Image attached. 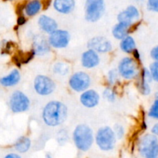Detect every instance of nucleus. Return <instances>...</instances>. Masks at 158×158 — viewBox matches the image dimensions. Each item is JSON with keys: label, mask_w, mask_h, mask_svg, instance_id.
Instances as JSON below:
<instances>
[{"label": "nucleus", "mask_w": 158, "mask_h": 158, "mask_svg": "<svg viewBox=\"0 0 158 158\" xmlns=\"http://www.w3.org/2000/svg\"><path fill=\"white\" fill-rule=\"evenodd\" d=\"M114 131L116 134V137L119 139L122 138L123 134H124V130H123V127L122 126H120V125H116Z\"/></svg>", "instance_id": "obj_29"}, {"label": "nucleus", "mask_w": 158, "mask_h": 158, "mask_svg": "<svg viewBox=\"0 0 158 158\" xmlns=\"http://www.w3.org/2000/svg\"><path fill=\"white\" fill-rule=\"evenodd\" d=\"M76 147L81 151H87L94 143V134L89 127L85 124L78 125L73 134Z\"/></svg>", "instance_id": "obj_2"}, {"label": "nucleus", "mask_w": 158, "mask_h": 158, "mask_svg": "<svg viewBox=\"0 0 158 158\" xmlns=\"http://www.w3.org/2000/svg\"><path fill=\"white\" fill-rule=\"evenodd\" d=\"M117 137L114 131L109 127H101L96 135V143L100 150L109 151L114 149Z\"/></svg>", "instance_id": "obj_3"}, {"label": "nucleus", "mask_w": 158, "mask_h": 158, "mask_svg": "<svg viewBox=\"0 0 158 158\" xmlns=\"http://www.w3.org/2000/svg\"><path fill=\"white\" fill-rule=\"evenodd\" d=\"M108 80L110 84H114L116 81L117 80V73L116 70H111L109 72V75H108Z\"/></svg>", "instance_id": "obj_30"}, {"label": "nucleus", "mask_w": 158, "mask_h": 158, "mask_svg": "<svg viewBox=\"0 0 158 158\" xmlns=\"http://www.w3.org/2000/svg\"><path fill=\"white\" fill-rule=\"evenodd\" d=\"M148 116L151 118L157 119L158 120V99L155 100L150 109Z\"/></svg>", "instance_id": "obj_24"}, {"label": "nucleus", "mask_w": 158, "mask_h": 158, "mask_svg": "<svg viewBox=\"0 0 158 158\" xmlns=\"http://www.w3.org/2000/svg\"><path fill=\"white\" fill-rule=\"evenodd\" d=\"M131 26L123 23H119L113 29V35L117 40H123L127 36Z\"/></svg>", "instance_id": "obj_17"}, {"label": "nucleus", "mask_w": 158, "mask_h": 158, "mask_svg": "<svg viewBox=\"0 0 158 158\" xmlns=\"http://www.w3.org/2000/svg\"><path fill=\"white\" fill-rule=\"evenodd\" d=\"M29 98L21 91H15L12 94L10 99V107L14 113H21L26 111L29 107Z\"/></svg>", "instance_id": "obj_7"}, {"label": "nucleus", "mask_w": 158, "mask_h": 158, "mask_svg": "<svg viewBox=\"0 0 158 158\" xmlns=\"http://www.w3.org/2000/svg\"><path fill=\"white\" fill-rule=\"evenodd\" d=\"M105 12L104 0H86L85 18L87 21L95 23L98 21Z\"/></svg>", "instance_id": "obj_4"}, {"label": "nucleus", "mask_w": 158, "mask_h": 158, "mask_svg": "<svg viewBox=\"0 0 158 158\" xmlns=\"http://www.w3.org/2000/svg\"><path fill=\"white\" fill-rule=\"evenodd\" d=\"M103 96L106 99H107L110 102H113L115 100V94L114 91L110 89H106L103 92Z\"/></svg>", "instance_id": "obj_28"}, {"label": "nucleus", "mask_w": 158, "mask_h": 158, "mask_svg": "<svg viewBox=\"0 0 158 158\" xmlns=\"http://www.w3.org/2000/svg\"><path fill=\"white\" fill-rule=\"evenodd\" d=\"M53 70L56 73L65 75L68 72V66L66 65L63 64V63H58L56 66H54Z\"/></svg>", "instance_id": "obj_25"}, {"label": "nucleus", "mask_w": 158, "mask_h": 158, "mask_svg": "<svg viewBox=\"0 0 158 158\" xmlns=\"http://www.w3.org/2000/svg\"><path fill=\"white\" fill-rule=\"evenodd\" d=\"M151 132H152V134H154L156 137H158V123H156V124L153 127L152 130H151Z\"/></svg>", "instance_id": "obj_32"}, {"label": "nucleus", "mask_w": 158, "mask_h": 158, "mask_svg": "<svg viewBox=\"0 0 158 158\" xmlns=\"http://www.w3.org/2000/svg\"><path fill=\"white\" fill-rule=\"evenodd\" d=\"M87 46L89 49H94L96 52H107L112 49L110 42L102 36H96L88 42Z\"/></svg>", "instance_id": "obj_12"}, {"label": "nucleus", "mask_w": 158, "mask_h": 158, "mask_svg": "<svg viewBox=\"0 0 158 158\" xmlns=\"http://www.w3.org/2000/svg\"><path fill=\"white\" fill-rule=\"evenodd\" d=\"M82 65L85 68L87 69H91L100 63V57H99L97 52H96L94 49H88L87 51L84 52L82 55Z\"/></svg>", "instance_id": "obj_13"}, {"label": "nucleus", "mask_w": 158, "mask_h": 158, "mask_svg": "<svg viewBox=\"0 0 158 158\" xmlns=\"http://www.w3.org/2000/svg\"><path fill=\"white\" fill-rule=\"evenodd\" d=\"M69 86L76 92L85 91L90 84V77L84 72H78L72 75L69 79Z\"/></svg>", "instance_id": "obj_8"}, {"label": "nucleus", "mask_w": 158, "mask_h": 158, "mask_svg": "<svg viewBox=\"0 0 158 158\" xmlns=\"http://www.w3.org/2000/svg\"><path fill=\"white\" fill-rule=\"evenodd\" d=\"M158 146V139L154 134H146L140 139L138 148L144 158H153L154 151Z\"/></svg>", "instance_id": "obj_5"}, {"label": "nucleus", "mask_w": 158, "mask_h": 158, "mask_svg": "<svg viewBox=\"0 0 158 158\" xmlns=\"http://www.w3.org/2000/svg\"><path fill=\"white\" fill-rule=\"evenodd\" d=\"M120 48L123 52L127 53H131L136 49V43L133 37L127 35L122 40L120 43Z\"/></svg>", "instance_id": "obj_21"}, {"label": "nucleus", "mask_w": 158, "mask_h": 158, "mask_svg": "<svg viewBox=\"0 0 158 158\" xmlns=\"http://www.w3.org/2000/svg\"><path fill=\"white\" fill-rule=\"evenodd\" d=\"M133 52H134V56L135 57L136 60H140V53H139L138 50L135 49Z\"/></svg>", "instance_id": "obj_35"}, {"label": "nucleus", "mask_w": 158, "mask_h": 158, "mask_svg": "<svg viewBox=\"0 0 158 158\" xmlns=\"http://www.w3.org/2000/svg\"><path fill=\"white\" fill-rule=\"evenodd\" d=\"M17 23H18L19 25H23L26 23V19H25L24 16H19L17 19Z\"/></svg>", "instance_id": "obj_33"}, {"label": "nucleus", "mask_w": 158, "mask_h": 158, "mask_svg": "<svg viewBox=\"0 0 158 158\" xmlns=\"http://www.w3.org/2000/svg\"><path fill=\"white\" fill-rule=\"evenodd\" d=\"M140 17V12L137 8L134 6H129L125 10L120 12L117 16L119 23H123L132 26L136 19Z\"/></svg>", "instance_id": "obj_11"}, {"label": "nucleus", "mask_w": 158, "mask_h": 158, "mask_svg": "<svg viewBox=\"0 0 158 158\" xmlns=\"http://www.w3.org/2000/svg\"><path fill=\"white\" fill-rule=\"evenodd\" d=\"M69 34L67 31L56 29L50 33L49 37V43L54 48L63 49L66 47L69 43Z\"/></svg>", "instance_id": "obj_10"}, {"label": "nucleus", "mask_w": 158, "mask_h": 158, "mask_svg": "<svg viewBox=\"0 0 158 158\" xmlns=\"http://www.w3.org/2000/svg\"><path fill=\"white\" fill-rule=\"evenodd\" d=\"M31 147L30 139L26 137H22L17 140L15 143V148L18 152L26 153Z\"/></svg>", "instance_id": "obj_22"}, {"label": "nucleus", "mask_w": 158, "mask_h": 158, "mask_svg": "<svg viewBox=\"0 0 158 158\" xmlns=\"http://www.w3.org/2000/svg\"><path fill=\"white\" fill-rule=\"evenodd\" d=\"M119 73L126 80H132L138 73L137 63L129 57L123 59L119 64Z\"/></svg>", "instance_id": "obj_9"}, {"label": "nucleus", "mask_w": 158, "mask_h": 158, "mask_svg": "<svg viewBox=\"0 0 158 158\" xmlns=\"http://www.w3.org/2000/svg\"><path fill=\"white\" fill-rule=\"evenodd\" d=\"M147 7L151 12H158V0H148Z\"/></svg>", "instance_id": "obj_27"}, {"label": "nucleus", "mask_w": 158, "mask_h": 158, "mask_svg": "<svg viewBox=\"0 0 158 158\" xmlns=\"http://www.w3.org/2000/svg\"><path fill=\"white\" fill-rule=\"evenodd\" d=\"M76 6L75 0H54L53 7L56 11L62 14L70 13Z\"/></svg>", "instance_id": "obj_16"}, {"label": "nucleus", "mask_w": 158, "mask_h": 158, "mask_svg": "<svg viewBox=\"0 0 158 158\" xmlns=\"http://www.w3.org/2000/svg\"><path fill=\"white\" fill-rule=\"evenodd\" d=\"M100 101V96L95 90L89 89L82 94L80 97V102L84 106L87 108H93L97 106Z\"/></svg>", "instance_id": "obj_14"}, {"label": "nucleus", "mask_w": 158, "mask_h": 158, "mask_svg": "<svg viewBox=\"0 0 158 158\" xmlns=\"http://www.w3.org/2000/svg\"><path fill=\"white\" fill-rule=\"evenodd\" d=\"M38 23L40 29L46 33H52V32L56 30L58 27L55 19L46 15H43L40 17Z\"/></svg>", "instance_id": "obj_15"}, {"label": "nucleus", "mask_w": 158, "mask_h": 158, "mask_svg": "<svg viewBox=\"0 0 158 158\" xmlns=\"http://www.w3.org/2000/svg\"><path fill=\"white\" fill-rule=\"evenodd\" d=\"M150 72L152 76L153 80L158 82V62L155 61L150 66Z\"/></svg>", "instance_id": "obj_26"}, {"label": "nucleus", "mask_w": 158, "mask_h": 158, "mask_svg": "<svg viewBox=\"0 0 158 158\" xmlns=\"http://www.w3.org/2000/svg\"><path fill=\"white\" fill-rule=\"evenodd\" d=\"M5 158H21L20 156H19L18 154H9L8 155H6Z\"/></svg>", "instance_id": "obj_34"}, {"label": "nucleus", "mask_w": 158, "mask_h": 158, "mask_svg": "<svg viewBox=\"0 0 158 158\" xmlns=\"http://www.w3.org/2000/svg\"><path fill=\"white\" fill-rule=\"evenodd\" d=\"M151 56L153 60L158 62V46L153 48L151 52Z\"/></svg>", "instance_id": "obj_31"}, {"label": "nucleus", "mask_w": 158, "mask_h": 158, "mask_svg": "<svg viewBox=\"0 0 158 158\" xmlns=\"http://www.w3.org/2000/svg\"><path fill=\"white\" fill-rule=\"evenodd\" d=\"M42 9V3L40 0L29 1L25 6V12L29 17L35 15Z\"/></svg>", "instance_id": "obj_20"}, {"label": "nucleus", "mask_w": 158, "mask_h": 158, "mask_svg": "<svg viewBox=\"0 0 158 158\" xmlns=\"http://www.w3.org/2000/svg\"><path fill=\"white\" fill-rule=\"evenodd\" d=\"M34 89L40 95L47 96L55 90L56 84L53 80L49 77L39 75L34 80Z\"/></svg>", "instance_id": "obj_6"}, {"label": "nucleus", "mask_w": 158, "mask_h": 158, "mask_svg": "<svg viewBox=\"0 0 158 158\" xmlns=\"http://www.w3.org/2000/svg\"><path fill=\"white\" fill-rule=\"evenodd\" d=\"M34 46V51L35 53L39 55H42L43 53L49 52V46L47 42L43 38L40 36L35 37L33 42Z\"/></svg>", "instance_id": "obj_19"}, {"label": "nucleus", "mask_w": 158, "mask_h": 158, "mask_svg": "<svg viewBox=\"0 0 158 158\" xmlns=\"http://www.w3.org/2000/svg\"><path fill=\"white\" fill-rule=\"evenodd\" d=\"M140 90L142 94L143 95H148V94H151V86L149 85V81L148 80L143 77L141 76V80H140Z\"/></svg>", "instance_id": "obj_23"}, {"label": "nucleus", "mask_w": 158, "mask_h": 158, "mask_svg": "<svg viewBox=\"0 0 158 158\" xmlns=\"http://www.w3.org/2000/svg\"><path fill=\"white\" fill-rule=\"evenodd\" d=\"M67 107L59 101H51L46 105L43 111L44 123L49 127L60 125L67 118Z\"/></svg>", "instance_id": "obj_1"}, {"label": "nucleus", "mask_w": 158, "mask_h": 158, "mask_svg": "<svg viewBox=\"0 0 158 158\" xmlns=\"http://www.w3.org/2000/svg\"><path fill=\"white\" fill-rule=\"evenodd\" d=\"M153 158H158V146L156 148L155 151H154V156H153Z\"/></svg>", "instance_id": "obj_36"}, {"label": "nucleus", "mask_w": 158, "mask_h": 158, "mask_svg": "<svg viewBox=\"0 0 158 158\" xmlns=\"http://www.w3.org/2000/svg\"><path fill=\"white\" fill-rule=\"evenodd\" d=\"M20 74L17 69L12 70L9 75L0 79V83L4 86H12L19 82Z\"/></svg>", "instance_id": "obj_18"}]
</instances>
